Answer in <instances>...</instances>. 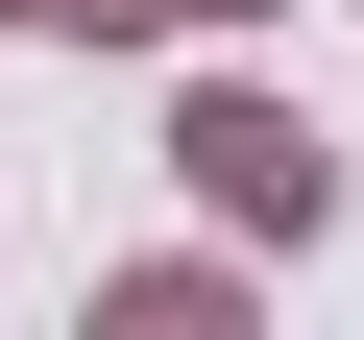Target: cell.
<instances>
[{
    "mask_svg": "<svg viewBox=\"0 0 364 340\" xmlns=\"http://www.w3.org/2000/svg\"><path fill=\"white\" fill-rule=\"evenodd\" d=\"M195 146H219V195H243V219H316V146H291V122H267V97H219V122H195Z\"/></svg>",
    "mask_w": 364,
    "mask_h": 340,
    "instance_id": "1",
    "label": "cell"
}]
</instances>
